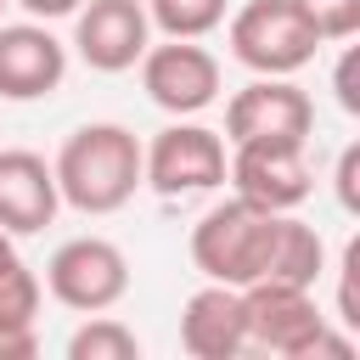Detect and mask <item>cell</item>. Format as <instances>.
Wrapping results in <instances>:
<instances>
[{
	"label": "cell",
	"mask_w": 360,
	"mask_h": 360,
	"mask_svg": "<svg viewBox=\"0 0 360 360\" xmlns=\"http://www.w3.org/2000/svg\"><path fill=\"white\" fill-rule=\"evenodd\" d=\"M51 174H56V191L68 208L118 214L141 191V141L124 124H79L62 141Z\"/></svg>",
	"instance_id": "cell-1"
},
{
	"label": "cell",
	"mask_w": 360,
	"mask_h": 360,
	"mask_svg": "<svg viewBox=\"0 0 360 360\" xmlns=\"http://www.w3.org/2000/svg\"><path fill=\"white\" fill-rule=\"evenodd\" d=\"M270 225H276L270 208H253L248 197H225L191 225V264L202 270V281L248 287L264 276Z\"/></svg>",
	"instance_id": "cell-2"
},
{
	"label": "cell",
	"mask_w": 360,
	"mask_h": 360,
	"mask_svg": "<svg viewBox=\"0 0 360 360\" xmlns=\"http://www.w3.org/2000/svg\"><path fill=\"white\" fill-rule=\"evenodd\" d=\"M225 39H231V56L264 79H292L321 51V34L292 0H242L225 22Z\"/></svg>",
	"instance_id": "cell-3"
},
{
	"label": "cell",
	"mask_w": 360,
	"mask_h": 360,
	"mask_svg": "<svg viewBox=\"0 0 360 360\" xmlns=\"http://www.w3.org/2000/svg\"><path fill=\"white\" fill-rule=\"evenodd\" d=\"M225 163H231V146L219 129L208 124H169L158 129L146 146H141V186H152L158 197H197V191H214L225 186Z\"/></svg>",
	"instance_id": "cell-4"
},
{
	"label": "cell",
	"mask_w": 360,
	"mask_h": 360,
	"mask_svg": "<svg viewBox=\"0 0 360 360\" xmlns=\"http://www.w3.org/2000/svg\"><path fill=\"white\" fill-rule=\"evenodd\" d=\"M45 292L62 309L101 315V309L124 304V292H129V259L107 236H68L51 253V264H45Z\"/></svg>",
	"instance_id": "cell-5"
},
{
	"label": "cell",
	"mask_w": 360,
	"mask_h": 360,
	"mask_svg": "<svg viewBox=\"0 0 360 360\" xmlns=\"http://www.w3.org/2000/svg\"><path fill=\"white\" fill-rule=\"evenodd\" d=\"M315 129V101L292 84V79H264L253 73V84H242L225 101V146H248V141H276V146H304Z\"/></svg>",
	"instance_id": "cell-6"
},
{
	"label": "cell",
	"mask_w": 360,
	"mask_h": 360,
	"mask_svg": "<svg viewBox=\"0 0 360 360\" xmlns=\"http://www.w3.org/2000/svg\"><path fill=\"white\" fill-rule=\"evenodd\" d=\"M242 309H248V343L287 354V360H309L326 315L315 304V287H292V281H248L242 287Z\"/></svg>",
	"instance_id": "cell-7"
},
{
	"label": "cell",
	"mask_w": 360,
	"mask_h": 360,
	"mask_svg": "<svg viewBox=\"0 0 360 360\" xmlns=\"http://www.w3.org/2000/svg\"><path fill=\"white\" fill-rule=\"evenodd\" d=\"M141 90L152 96V107L174 112V118H197L202 107L219 101V56L202 39H163L141 51Z\"/></svg>",
	"instance_id": "cell-8"
},
{
	"label": "cell",
	"mask_w": 360,
	"mask_h": 360,
	"mask_svg": "<svg viewBox=\"0 0 360 360\" xmlns=\"http://www.w3.org/2000/svg\"><path fill=\"white\" fill-rule=\"evenodd\" d=\"M152 45L146 0H79L73 11V51L96 73H129Z\"/></svg>",
	"instance_id": "cell-9"
},
{
	"label": "cell",
	"mask_w": 360,
	"mask_h": 360,
	"mask_svg": "<svg viewBox=\"0 0 360 360\" xmlns=\"http://www.w3.org/2000/svg\"><path fill=\"white\" fill-rule=\"evenodd\" d=\"M225 180L236 186V197H248L253 208H270V214H292L315 191V174H309L304 146H276V141L231 146Z\"/></svg>",
	"instance_id": "cell-10"
},
{
	"label": "cell",
	"mask_w": 360,
	"mask_h": 360,
	"mask_svg": "<svg viewBox=\"0 0 360 360\" xmlns=\"http://www.w3.org/2000/svg\"><path fill=\"white\" fill-rule=\"evenodd\" d=\"M68 79V45L39 22H0V96L6 101H39Z\"/></svg>",
	"instance_id": "cell-11"
},
{
	"label": "cell",
	"mask_w": 360,
	"mask_h": 360,
	"mask_svg": "<svg viewBox=\"0 0 360 360\" xmlns=\"http://www.w3.org/2000/svg\"><path fill=\"white\" fill-rule=\"evenodd\" d=\"M180 349L191 360H231L248 349V309H242V287L208 281L186 298L180 309Z\"/></svg>",
	"instance_id": "cell-12"
},
{
	"label": "cell",
	"mask_w": 360,
	"mask_h": 360,
	"mask_svg": "<svg viewBox=\"0 0 360 360\" xmlns=\"http://www.w3.org/2000/svg\"><path fill=\"white\" fill-rule=\"evenodd\" d=\"M56 208H62V191H56L51 163L28 146L0 152V231L34 236L56 219Z\"/></svg>",
	"instance_id": "cell-13"
},
{
	"label": "cell",
	"mask_w": 360,
	"mask_h": 360,
	"mask_svg": "<svg viewBox=\"0 0 360 360\" xmlns=\"http://www.w3.org/2000/svg\"><path fill=\"white\" fill-rule=\"evenodd\" d=\"M326 276V242L315 225L276 214L270 225V253H264V276L259 281H292V287H315Z\"/></svg>",
	"instance_id": "cell-14"
},
{
	"label": "cell",
	"mask_w": 360,
	"mask_h": 360,
	"mask_svg": "<svg viewBox=\"0 0 360 360\" xmlns=\"http://www.w3.org/2000/svg\"><path fill=\"white\" fill-rule=\"evenodd\" d=\"M39 298H45V281H39L22 259H6V264H0V360H6V354H34Z\"/></svg>",
	"instance_id": "cell-15"
},
{
	"label": "cell",
	"mask_w": 360,
	"mask_h": 360,
	"mask_svg": "<svg viewBox=\"0 0 360 360\" xmlns=\"http://www.w3.org/2000/svg\"><path fill=\"white\" fill-rule=\"evenodd\" d=\"M141 354V338L135 326H124L118 315H84V326L68 338V360H135Z\"/></svg>",
	"instance_id": "cell-16"
},
{
	"label": "cell",
	"mask_w": 360,
	"mask_h": 360,
	"mask_svg": "<svg viewBox=\"0 0 360 360\" xmlns=\"http://www.w3.org/2000/svg\"><path fill=\"white\" fill-rule=\"evenodd\" d=\"M231 0H146V17L163 39H202L225 22Z\"/></svg>",
	"instance_id": "cell-17"
},
{
	"label": "cell",
	"mask_w": 360,
	"mask_h": 360,
	"mask_svg": "<svg viewBox=\"0 0 360 360\" xmlns=\"http://www.w3.org/2000/svg\"><path fill=\"white\" fill-rule=\"evenodd\" d=\"M292 6L309 17L321 45H343V39L360 34V0H292Z\"/></svg>",
	"instance_id": "cell-18"
},
{
	"label": "cell",
	"mask_w": 360,
	"mask_h": 360,
	"mask_svg": "<svg viewBox=\"0 0 360 360\" xmlns=\"http://www.w3.org/2000/svg\"><path fill=\"white\" fill-rule=\"evenodd\" d=\"M338 321L349 332H360V242H349L343 264H338Z\"/></svg>",
	"instance_id": "cell-19"
},
{
	"label": "cell",
	"mask_w": 360,
	"mask_h": 360,
	"mask_svg": "<svg viewBox=\"0 0 360 360\" xmlns=\"http://www.w3.org/2000/svg\"><path fill=\"white\" fill-rule=\"evenodd\" d=\"M338 202H343V214H360V146H343L338 152Z\"/></svg>",
	"instance_id": "cell-20"
},
{
	"label": "cell",
	"mask_w": 360,
	"mask_h": 360,
	"mask_svg": "<svg viewBox=\"0 0 360 360\" xmlns=\"http://www.w3.org/2000/svg\"><path fill=\"white\" fill-rule=\"evenodd\" d=\"M354 62H360V51L343 39V62H338V79H332V90H338V101H343V112H360V90H354Z\"/></svg>",
	"instance_id": "cell-21"
},
{
	"label": "cell",
	"mask_w": 360,
	"mask_h": 360,
	"mask_svg": "<svg viewBox=\"0 0 360 360\" xmlns=\"http://www.w3.org/2000/svg\"><path fill=\"white\" fill-rule=\"evenodd\" d=\"M11 6H22V11L39 17V22H51V17H73V11H79V0H11Z\"/></svg>",
	"instance_id": "cell-22"
},
{
	"label": "cell",
	"mask_w": 360,
	"mask_h": 360,
	"mask_svg": "<svg viewBox=\"0 0 360 360\" xmlns=\"http://www.w3.org/2000/svg\"><path fill=\"white\" fill-rule=\"evenodd\" d=\"M6 259H17V248H11V231H0V264Z\"/></svg>",
	"instance_id": "cell-23"
},
{
	"label": "cell",
	"mask_w": 360,
	"mask_h": 360,
	"mask_svg": "<svg viewBox=\"0 0 360 360\" xmlns=\"http://www.w3.org/2000/svg\"><path fill=\"white\" fill-rule=\"evenodd\" d=\"M6 6H11V0H0V11H6Z\"/></svg>",
	"instance_id": "cell-24"
}]
</instances>
